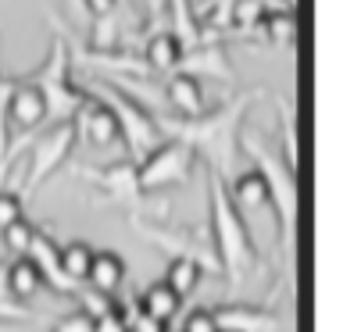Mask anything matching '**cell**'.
Listing matches in <instances>:
<instances>
[{"label":"cell","instance_id":"ffe728a7","mask_svg":"<svg viewBox=\"0 0 361 332\" xmlns=\"http://www.w3.org/2000/svg\"><path fill=\"white\" fill-rule=\"evenodd\" d=\"M169 22H172V36L183 43V50H190L193 43L204 39V29H200V18L193 11L190 0H169Z\"/></svg>","mask_w":361,"mask_h":332},{"label":"cell","instance_id":"30bf717a","mask_svg":"<svg viewBox=\"0 0 361 332\" xmlns=\"http://www.w3.org/2000/svg\"><path fill=\"white\" fill-rule=\"evenodd\" d=\"M25 257L32 261V268L39 271V279H43V286H50V290H58V293H79V286L68 279V275L61 271V257H58V243L50 240L47 233H32V243H29V250H25Z\"/></svg>","mask_w":361,"mask_h":332},{"label":"cell","instance_id":"7a4b0ae2","mask_svg":"<svg viewBox=\"0 0 361 332\" xmlns=\"http://www.w3.org/2000/svg\"><path fill=\"white\" fill-rule=\"evenodd\" d=\"M208 229L215 247V264L229 279V286H240L257 268V247L250 240V229L243 221V211L229 200L226 179L208 172Z\"/></svg>","mask_w":361,"mask_h":332},{"label":"cell","instance_id":"83f0119b","mask_svg":"<svg viewBox=\"0 0 361 332\" xmlns=\"http://www.w3.org/2000/svg\"><path fill=\"white\" fill-rule=\"evenodd\" d=\"M32 233H36V226H29L25 218H18V221H11L8 229H0V240H4V247H8L11 254L25 257V250H29V243H32Z\"/></svg>","mask_w":361,"mask_h":332},{"label":"cell","instance_id":"603a6c76","mask_svg":"<svg viewBox=\"0 0 361 332\" xmlns=\"http://www.w3.org/2000/svg\"><path fill=\"white\" fill-rule=\"evenodd\" d=\"M257 32H262L269 43H276V47H290L297 39V15H293V8L269 11L262 22H257Z\"/></svg>","mask_w":361,"mask_h":332},{"label":"cell","instance_id":"836d02e7","mask_svg":"<svg viewBox=\"0 0 361 332\" xmlns=\"http://www.w3.org/2000/svg\"><path fill=\"white\" fill-rule=\"evenodd\" d=\"M118 8V0H82V11H90L93 18L97 15H111Z\"/></svg>","mask_w":361,"mask_h":332},{"label":"cell","instance_id":"e0dca14e","mask_svg":"<svg viewBox=\"0 0 361 332\" xmlns=\"http://www.w3.org/2000/svg\"><path fill=\"white\" fill-rule=\"evenodd\" d=\"M179 304H183V300H179L165 283H150V286L143 290V297L136 300V311L147 314L150 321H158V325H169V321L176 318Z\"/></svg>","mask_w":361,"mask_h":332},{"label":"cell","instance_id":"6da1fadb","mask_svg":"<svg viewBox=\"0 0 361 332\" xmlns=\"http://www.w3.org/2000/svg\"><path fill=\"white\" fill-rule=\"evenodd\" d=\"M257 97H265L262 86L240 90L236 97H229L219 111H204L197 118H176V115H154L158 133L165 140H179L186 143L197 157H204L208 164H215V176L229 179L233 164L240 154V136H243V118Z\"/></svg>","mask_w":361,"mask_h":332},{"label":"cell","instance_id":"d6986e66","mask_svg":"<svg viewBox=\"0 0 361 332\" xmlns=\"http://www.w3.org/2000/svg\"><path fill=\"white\" fill-rule=\"evenodd\" d=\"M229 190V200L240 207V211H257V207H269V193H265V179L257 176L254 168L243 172V176H233V183H226Z\"/></svg>","mask_w":361,"mask_h":332},{"label":"cell","instance_id":"8992f818","mask_svg":"<svg viewBox=\"0 0 361 332\" xmlns=\"http://www.w3.org/2000/svg\"><path fill=\"white\" fill-rule=\"evenodd\" d=\"M197 168V154L179 143V140H165L158 143L143 161H136V179H140V193H161V190H176L186 186L190 176Z\"/></svg>","mask_w":361,"mask_h":332},{"label":"cell","instance_id":"8fae6325","mask_svg":"<svg viewBox=\"0 0 361 332\" xmlns=\"http://www.w3.org/2000/svg\"><path fill=\"white\" fill-rule=\"evenodd\" d=\"M212 314L219 332H279V314L254 304H222Z\"/></svg>","mask_w":361,"mask_h":332},{"label":"cell","instance_id":"2e32d148","mask_svg":"<svg viewBox=\"0 0 361 332\" xmlns=\"http://www.w3.org/2000/svg\"><path fill=\"white\" fill-rule=\"evenodd\" d=\"M140 58H143L147 72L172 75V72L179 68V61H183V43H179L169 29H165V32H154V36H147V43H143V50H140Z\"/></svg>","mask_w":361,"mask_h":332},{"label":"cell","instance_id":"e575fe53","mask_svg":"<svg viewBox=\"0 0 361 332\" xmlns=\"http://www.w3.org/2000/svg\"><path fill=\"white\" fill-rule=\"evenodd\" d=\"M72 4H75V8H79V11H82V0H72Z\"/></svg>","mask_w":361,"mask_h":332},{"label":"cell","instance_id":"cb8c5ba5","mask_svg":"<svg viewBox=\"0 0 361 332\" xmlns=\"http://www.w3.org/2000/svg\"><path fill=\"white\" fill-rule=\"evenodd\" d=\"M93 254H97V250H93L86 240H72V243H61V247H58L61 271L68 275V279H72L75 286H82V283H86V271H90Z\"/></svg>","mask_w":361,"mask_h":332},{"label":"cell","instance_id":"ac0fdd59","mask_svg":"<svg viewBox=\"0 0 361 332\" xmlns=\"http://www.w3.org/2000/svg\"><path fill=\"white\" fill-rule=\"evenodd\" d=\"M82 61H86V65H97V68H104V72L150 75L140 54H133V50H126V47H118V50H82Z\"/></svg>","mask_w":361,"mask_h":332},{"label":"cell","instance_id":"9c48e42d","mask_svg":"<svg viewBox=\"0 0 361 332\" xmlns=\"http://www.w3.org/2000/svg\"><path fill=\"white\" fill-rule=\"evenodd\" d=\"M79 179L100 186L111 200H122V204H136V200H143V193H140V179H136V164H133L129 157L111 161V164H104V168H79Z\"/></svg>","mask_w":361,"mask_h":332},{"label":"cell","instance_id":"52a82bcc","mask_svg":"<svg viewBox=\"0 0 361 332\" xmlns=\"http://www.w3.org/2000/svg\"><path fill=\"white\" fill-rule=\"evenodd\" d=\"M79 140V129L75 122H58L50 125L43 136H32L29 140V172H25V193H36L50 176H54L61 164L68 161L72 147Z\"/></svg>","mask_w":361,"mask_h":332},{"label":"cell","instance_id":"277c9868","mask_svg":"<svg viewBox=\"0 0 361 332\" xmlns=\"http://www.w3.org/2000/svg\"><path fill=\"white\" fill-rule=\"evenodd\" d=\"M25 82H32L43 97V107H47V122H75L79 107L86 104V90H79L72 82V54H68V43L58 36L50 43V54L36 75H29Z\"/></svg>","mask_w":361,"mask_h":332},{"label":"cell","instance_id":"ba28073f","mask_svg":"<svg viewBox=\"0 0 361 332\" xmlns=\"http://www.w3.org/2000/svg\"><path fill=\"white\" fill-rule=\"evenodd\" d=\"M176 72L193 75V79L212 75V79H219V82H236V68H233V61H229L226 47L215 43L212 36H204L200 43H193L190 50H183V61H179Z\"/></svg>","mask_w":361,"mask_h":332},{"label":"cell","instance_id":"d590c367","mask_svg":"<svg viewBox=\"0 0 361 332\" xmlns=\"http://www.w3.org/2000/svg\"><path fill=\"white\" fill-rule=\"evenodd\" d=\"M0 82H4V75H0Z\"/></svg>","mask_w":361,"mask_h":332},{"label":"cell","instance_id":"4dcf8cb0","mask_svg":"<svg viewBox=\"0 0 361 332\" xmlns=\"http://www.w3.org/2000/svg\"><path fill=\"white\" fill-rule=\"evenodd\" d=\"M18 218H25V214H22V197L0 190V229H8L11 221H18Z\"/></svg>","mask_w":361,"mask_h":332},{"label":"cell","instance_id":"7402d4cb","mask_svg":"<svg viewBox=\"0 0 361 332\" xmlns=\"http://www.w3.org/2000/svg\"><path fill=\"white\" fill-rule=\"evenodd\" d=\"M200 275H204V268H200L193 257H172V261H169V271H165V286H169L179 300H186V297L197 290Z\"/></svg>","mask_w":361,"mask_h":332},{"label":"cell","instance_id":"5bb4252c","mask_svg":"<svg viewBox=\"0 0 361 332\" xmlns=\"http://www.w3.org/2000/svg\"><path fill=\"white\" fill-rule=\"evenodd\" d=\"M165 100L169 107L176 111V118H197L208 111V104H204V90H200V79L193 75H183V72H172L165 79Z\"/></svg>","mask_w":361,"mask_h":332},{"label":"cell","instance_id":"5b68a950","mask_svg":"<svg viewBox=\"0 0 361 332\" xmlns=\"http://www.w3.org/2000/svg\"><path fill=\"white\" fill-rule=\"evenodd\" d=\"M90 97H97L104 104L115 122H118V140H126V150H129V161H143L154 147H158V122H154V111H147L136 97H129L126 90L111 86L108 79H97Z\"/></svg>","mask_w":361,"mask_h":332},{"label":"cell","instance_id":"4316f807","mask_svg":"<svg viewBox=\"0 0 361 332\" xmlns=\"http://www.w3.org/2000/svg\"><path fill=\"white\" fill-rule=\"evenodd\" d=\"M279 118H283V143H286V168H300V150H297V122H293V107L279 100Z\"/></svg>","mask_w":361,"mask_h":332},{"label":"cell","instance_id":"4fadbf2b","mask_svg":"<svg viewBox=\"0 0 361 332\" xmlns=\"http://www.w3.org/2000/svg\"><path fill=\"white\" fill-rule=\"evenodd\" d=\"M75 129L79 133H86V140L93 143V147H111V143H118V122H115V115L100 104L97 97H90L86 93V104L79 107V115H75Z\"/></svg>","mask_w":361,"mask_h":332},{"label":"cell","instance_id":"d6a6232c","mask_svg":"<svg viewBox=\"0 0 361 332\" xmlns=\"http://www.w3.org/2000/svg\"><path fill=\"white\" fill-rule=\"evenodd\" d=\"M50 332H93V321H90L82 311H75V314H65Z\"/></svg>","mask_w":361,"mask_h":332},{"label":"cell","instance_id":"1f68e13d","mask_svg":"<svg viewBox=\"0 0 361 332\" xmlns=\"http://www.w3.org/2000/svg\"><path fill=\"white\" fill-rule=\"evenodd\" d=\"M183 332H219L215 314H212L208 307H197V311H190V314H186V321H183Z\"/></svg>","mask_w":361,"mask_h":332},{"label":"cell","instance_id":"484cf974","mask_svg":"<svg viewBox=\"0 0 361 332\" xmlns=\"http://www.w3.org/2000/svg\"><path fill=\"white\" fill-rule=\"evenodd\" d=\"M29 307L11 297L8 290V261H0V321H25Z\"/></svg>","mask_w":361,"mask_h":332},{"label":"cell","instance_id":"3957f363","mask_svg":"<svg viewBox=\"0 0 361 332\" xmlns=\"http://www.w3.org/2000/svg\"><path fill=\"white\" fill-rule=\"evenodd\" d=\"M240 147L250 154L254 172L265 179V193H269V204H272V211H276V226H279V243H283L286 271L293 275V261H297V211H300L297 172L286 168L283 157L269 154L254 136H240Z\"/></svg>","mask_w":361,"mask_h":332},{"label":"cell","instance_id":"f1b7e54d","mask_svg":"<svg viewBox=\"0 0 361 332\" xmlns=\"http://www.w3.org/2000/svg\"><path fill=\"white\" fill-rule=\"evenodd\" d=\"M75 300H79V311H82L90 321H97L100 314H108V311L115 307V300H111V297L93 293V290H79V293H75Z\"/></svg>","mask_w":361,"mask_h":332},{"label":"cell","instance_id":"9a60e30c","mask_svg":"<svg viewBox=\"0 0 361 332\" xmlns=\"http://www.w3.org/2000/svg\"><path fill=\"white\" fill-rule=\"evenodd\" d=\"M126 261L111 250H97L93 261H90V271H86V290L93 293H104V297H115L122 286H126Z\"/></svg>","mask_w":361,"mask_h":332},{"label":"cell","instance_id":"f546056e","mask_svg":"<svg viewBox=\"0 0 361 332\" xmlns=\"http://www.w3.org/2000/svg\"><path fill=\"white\" fill-rule=\"evenodd\" d=\"M93 332H129V311H122L118 304L108 311V314H100L93 321Z\"/></svg>","mask_w":361,"mask_h":332},{"label":"cell","instance_id":"44dd1931","mask_svg":"<svg viewBox=\"0 0 361 332\" xmlns=\"http://www.w3.org/2000/svg\"><path fill=\"white\" fill-rule=\"evenodd\" d=\"M8 290H11V297L22 300V304H29V300L43 290V279H39V271L32 268L29 257L8 261Z\"/></svg>","mask_w":361,"mask_h":332},{"label":"cell","instance_id":"7c38bea8","mask_svg":"<svg viewBox=\"0 0 361 332\" xmlns=\"http://www.w3.org/2000/svg\"><path fill=\"white\" fill-rule=\"evenodd\" d=\"M8 122H15L25 136H32V129H39L47 122V107H43V97L32 82L18 79L11 82V93H8Z\"/></svg>","mask_w":361,"mask_h":332},{"label":"cell","instance_id":"d4e9b609","mask_svg":"<svg viewBox=\"0 0 361 332\" xmlns=\"http://www.w3.org/2000/svg\"><path fill=\"white\" fill-rule=\"evenodd\" d=\"M122 47V22L118 15H97L90 29V50H118Z\"/></svg>","mask_w":361,"mask_h":332}]
</instances>
